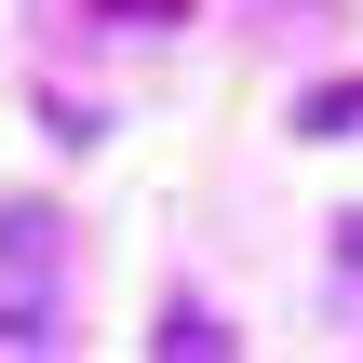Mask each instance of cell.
I'll return each mask as SVG.
<instances>
[{
    "mask_svg": "<svg viewBox=\"0 0 363 363\" xmlns=\"http://www.w3.org/2000/svg\"><path fill=\"white\" fill-rule=\"evenodd\" d=\"M162 350H175V363H216V350H229V323H216V310H189V296H175V310H162Z\"/></svg>",
    "mask_w": 363,
    "mask_h": 363,
    "instance_id": "obj_1",
    "label": "cell"
},
{
    "mask_svg": "<svg viewBox=\"0 0 363 363\" xmlns=\"http://www.w3.org/2000/svg\"><path fill=\"white\" fill-rule=\"evenodd\" d=\"M94 13H108V27H175L189 0H94Z\"/></svg>",
    "mask_w": 363,
    "mask_h": 363,
    "instance_id": "obj_2",
    "label": "cell"
},
{
    "mask_svg": "<svg viewBox=\"0 0 363 363\" xmlns=\"http://www.w3.org/2000/svg\"><path fill=\"white\" fill-rule=\"evenodd\" d=\"M0 350H40V310H13V296H0Z\"/></svg>",
    "mask_w": 363,
    "mask_h": 363,
    "instance_id": "obj_3",
    "label": "cell"
},
{
    "mask_svg": "<svg viewBox=\"0 0 363 363\" xmlns=\"http://www.w3.org/2000/svg\"><path fill=\"white\" fill-rule=\"evenodd\" d=\"M337 256H350V269H363V216H350V229H337Z\"/></svg>",
    "mask_w": 363,
    "mask_h": 363,
    "instance_id": "obj_4",
    "label": "cell"
}]
</instances>
